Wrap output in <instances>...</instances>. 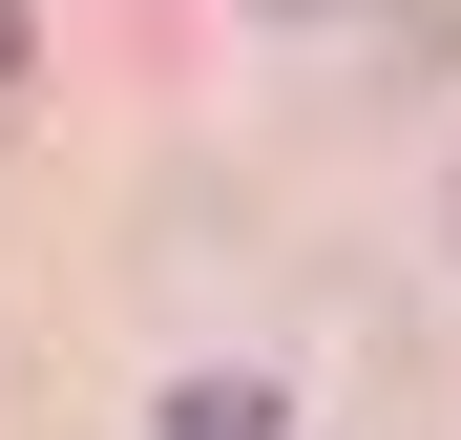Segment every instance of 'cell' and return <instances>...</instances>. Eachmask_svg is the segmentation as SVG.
I'll return each instance as SVG.
<instances>
[{"instance_id": "obj_1", "label": "cell", "mask_w": 461, "mask_h": 440, "mask_svg": "<svg viewBox=\"0 0 461 440\" xmlns=\"http://www.w3.org/2000/svg\"><path fill=\"white\" fill-rule=\"evenodd\" d=\"M168 440H273V399L252 378H168Z\"/></svg>"}, {"instance_id": "obj_2", "label": "cell", "mask_w": 461, "mask_h": 440, "mask_svg": "<svg viewBox=\"0 0 461 440\" xmlns=\"http://www.w3.org/2000/svg\"><path fill=\"white\" fill-rule=\"evenodd\" d=\"M22 42H42V22H22V0H0V85H22Z\"/></svg>"}, {"instance_id": "obj_3", "label": "cell", "mask_w": 461, "mask_h": 440, "mask_svg": "<svg viewBox=\"0 0 461 440\" xmlns=\"http://www.w3.org/2000/svg\"><path fill=\"white\" fill-rule=\"evenodd\" d=\"M273 22H336V0H273Z\"/></svg>"}]
</instances>
